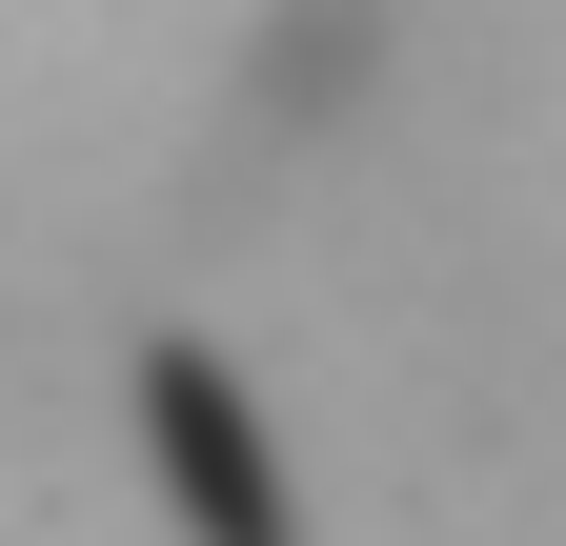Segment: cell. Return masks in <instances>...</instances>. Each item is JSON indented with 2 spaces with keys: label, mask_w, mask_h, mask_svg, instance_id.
<instances>
[{
  "label": "cell",
  "mask_w": 566,
  "mask_h": 546,
  "mask_svg": "<svg viewBox=\"0 0 566 546\" xmlns=\"http://www.w3.org/2000/svg\"><path fill=\"white\" fill-rule=\"evenodd\" d=\"M142 486L182 546H304V465L223 345H142Z\"/></svg>",
  "instance_id": "cell-1"
},
{
  "label": "cell",
  "mask_w": 566,
  "mask_h": 546,
  "mask_svg": "<svg viewBox=\"0 0 566 546\" xmlns=\"http://www.w3.org/2000/svg\"><path fill=\"white\" fill-rule=\"evenodd\" d=\"M405 61V0H243V143H324V122H365V82Z\"/></svg>",
  "instance_id": "cell-2"
}]
</instances>
